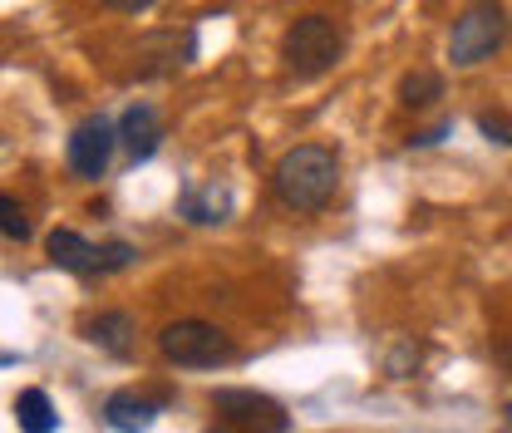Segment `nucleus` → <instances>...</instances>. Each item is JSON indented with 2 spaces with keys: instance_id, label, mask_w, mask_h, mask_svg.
<instances>
[{
  "instance_id": "f257e3e1",
  "label": "nucleus",
  "mask_w": 512,
  "mask_h": 433,
  "mask_svg": "<svg viewBox=\"0 0 512 433\" xmlns=\"http://www.w3.org/2000/svg\"><path fill=\"white\" fill-rule=\"evenodd\" d=\"M271 183H276V197H281L291 212H320V207L335 197V187H340V163H335L330 148L301 143V148L281 153Z\"/></svg>"
},
{
  "instance_id": "f03ea898",
  "label": "nucleus",
  "mask_w": 512,
  "mask_h": 433,
  "mask_svg": "<svg viewBox=\"0 0 512 433\" xmlns=\"http://www.w3.org/2000/svg\"><path fill=\"white\" fill-rule=\"evenodd\" d=\"M345 55V30H340V20H330V15H301V20H291L286 25V35H281V60L291 74H301V79H316L325 69H335Z\"/></svg>"
},
{
  "instance_id": "7ed1b4c3",
  "label": "nucleus",
  "mask_w": 512,
  "mask_h": 433,
  "mask_svg": "<svg viewBox=\"0 0 512 433\" xmlns=\"http://www.w3.org/2000/svg\"><path fill=\"white\" fill-rule=\"evenodd\" d=\"M508 40V10L503 5H473L453 20V35H448V60L458 69H473V64L493 60V50Z\"/></svg>"
},
{
  "instance_id": "20e7f679",
  "label": "nucleus",
  "mask_w": 512,
  "mask_h": 433,
  "mask_svg": "<svg viewBox=\"0 0 512 433\" xmlns=\"http://www.w3.org/2000/svg\"><path fill=\"white\" fill-rule=\"evenodd\" d=\"M158 350H163V360H173L183 370H212V365L232 360V340L217 325H207V320H173V325H163Z\"/></svg>"
},
{
  "instance_id": "39448f33",
  "label": "nucleus",
  "mask_w": 512,
  "mask_h": 433,
  "mask_svg": "<svg viewBox=\"0 0 512 433\" xmlns=\"http://www.w3.org/2000/svg\"><path fill=\"white\" fill-rule=\"evenodd\" d=\"M212 409H217V424L207 433H286L291 429L281 404L256 394V389H217Z\"/></svg>"
},
{
  "instance_id": "423d86ee",
  "label": "nucleus",
  "mask_w": 512,
  "mask_h": 433,
  "mask_svg": "<svg viewBox=\"0 0 512 433\" xmlns=\"http://www.w3.org/2000/svg\"><path fill=\"white\" fill-rule=\"evenodd\" d=\"M45 247H50V261H55L60 271H74V276H104V271H119V266L133 261V247H128V242L94 247V242H84V237L69 232V227H55Z\"/></svg>"
},
{
  "instance_id": "0eeeda50",
  "label": "nucleus",
  "mask_w": 512,
  "mask_h": 433,
  "mask_svg": "<svg viewBox=\"0 0 512 433\" xmlns=\"http://www.w3.org/2000/svg\"><path fill=\"white\" fill-rule=\"evenodd\" d=\"M114 143H119V133H114L109 119H84L69 133V168L79 178H104V168L114 158Z\"/></svg>"
},
{
  "instance_id": "6e6552de",
  "label": "nucleus",
  "mask_w": 512,
  "mask_h": 433,
  "mask_svg": "<svg viewBox=\"0 0 512 433\" xmlns=\"http://www.w3.org/2000/svg\"><path fill=\"white\" fill-rule=\"evenodd\" d=\"M153 419H158V404H153V399H143V394H133V389L109 394V404H104V424H109V429H119V433L153 429Z\"/></svg>"
},
{
  "instance_id": "1a4fd4ad",
  "label": "nucleus",
  "mask_w": 512,
  "mask_h": 433,
  "mask_svg": "<svg viewBox=\"0 0 512 433\" xmlns=\"http://www.w3.org/2000/svg\"><path fill=\"white\" fill-rule=\"evenodd\" d=\"M119 138L128 143L133 158H153L158 143H163V119H158V109H153V104H133L124 114V124H119Z\"/></svg>"
},
{
  "instance_id": "9d476101",
  "label": "nucleus",
  "mask_w": 512,
  "mask_h": 433,
  "mask_svg": "<svg viewBox=\"0 0 512 433\" xmlns=\"http://www.w3.org/2000/svg\"><path fill=\"white\" fill-rule=\"evenodd\" d=\"M15 424H20V433H55L60 429V414H55V404H50L45 389H20Z\"/></svg>"
},
{
  "instance_id": "9b49d317",
  "label": "nucleus",
  "mask_w": 512,
  "mask_h": 433,
  "mask_svg": "<svg viewBox=\"0 0 512 433\" xmlns=\"http://www.w3.org/2000/svg\"><path fill=\"white\" fill-rule=\"evenodd\" d=\"M84 335H89L99 350H109V355H128V345H133V315L109 310V315L89 320V325H84Z\"/></svg>"
},
{
  "instance_id": "f8f14e48",
  "label": "nucleus",
  "mask_w": 512,
  "mask_h": 433,
  "mask_svg": "<svg viewBox=\"0 0 512 433\" xmlns=\"http://www.w3.org/2000/svg\"><path fill=\"white\" fill-rule=\"evenodd\" d=\"M434 99H444V79H439L434 69H409V74L399 79V104H409V109H429Z\"/></svg>"
},
{
  "instance_id": "ddd939ff",
  "label": "nucleus",
  "mask_w": 512,
  "mask_h": 433,
  "mask_svg": "<svg viewBox=\"0 0 512 433\" xmlns=\"http://www.w3.org/2000/svg\"><path fill=\"white\" fill-rule=\"evenodd\" d=\"M183 212H188L192 222H222V212H227V197H222L217 187H207V197H202L197 187H188V192H183Z\"/></svg>"
},
{
  "instance_id": "4468645a",
  "label": "nucleus",
  "mask_w": 512,
  "mask_h": 433,
  "mask_svg": "<svg viewBox=\"0 0 512 433\" xmlns=\"http://www.w3.org/2000/svg\"><path fill=\"white\" fill-rule=\"evenodd\" d=\"M0 237H15V242H25V237H30L25 207H20L15 197H5V192H0Z\"/></svg>"
},
{
  "instance_id": "2eb2a0df",
  "label": "nucleus",
  "mask_w": 512,
  "mask_h": 433,
  "mask_svg": "<svg viewBox=\"0 0 512 433\" xmlns=\"http://www.w3.org/2000/svg\"><path fill=\"white\" fill-rule=\"evenodd\" d=\"M478 128H483L488 138H498V143H508V148H512V128H508V124H498L493 114H483V119H478Z\"/></svg>"
},
{
  "instance_id": "dca6fc26",
  "label": "nucleus",
  "mask_w": 512,
  "mask_h": 433,
  "mask_svg": "<svg viewBox=\"0 0 512 433\" xmlns=\"http://www.w3.org/2000/svg\"><path fill=\"white\" fill-rule=\"evenodd\" d=\"M508 419H512V404H508Z\"/></svg>"
}]
</instances>
